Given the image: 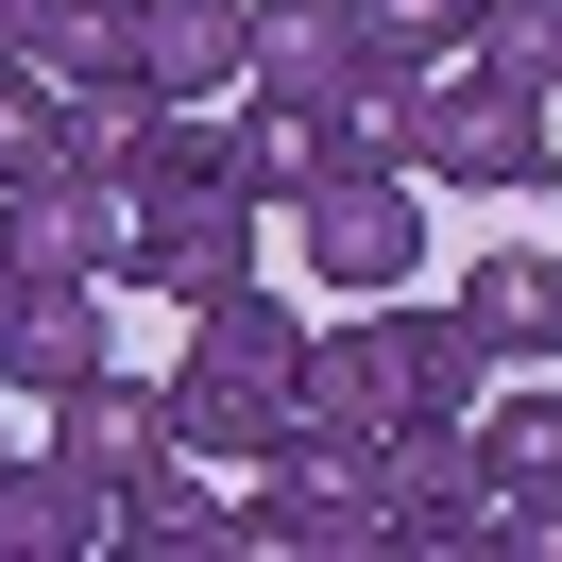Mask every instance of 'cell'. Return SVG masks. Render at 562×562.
Masks as SVG:
<instances>
[{
    "label": "cell",
    "instance_id": "cell-1",
    "mask_svg": "<svg viewBox=\"0 0 562 562\" xmlns=\"http://www.w3.org/2000/svg\"><path fill=\"white\" fill-rule=\"evenodd\" d=\"M494 358L460 307H409V290H358V324H324L307 341V409L290 426H358V443H392V426H477Z\"/></svg>",
    "mask_w": 562,
    "mask_h": 562
},
{
    "label": "cell",
    "instance_id": "cell-2",
    "mask_svg": "<svg viewBox=\"0 0 562 562\" xmlns=\"http://www.w3.org/2000/svg\"><path fill=\"white\" fill-rule=\"evenodd\" d=\"M154 392H171V443L188 460H239L256 477V443L307 409V324H290L273 290H222V307H188V358Z\"/></svg>",
    "mask_w": 562,
    "mask_h": 562
},
{
    "label": "cell",
    "instance_id": "cell-3",
    "mask_svg": "<svg viewBox=\"0 0 562 562\" xmlns=\"http://www.w3.org/2000/svg\"><path fill=\"white\" fill-rule=\"evenodd\" d=\"M409 171H426V188H477V205H512V188L562 171V103H546L528 69H494V52L409 69Z\"/></svg>",
    "mask_w": 562,
    "mask_h": 562
},
{
    "label": "cell",
    "instance_id": "cell-4",
    "mask_svg": "<svg viewBox=\"0 0 562 562\" xmlns=\"http://www.w3.org/2000/svg\"><path fill=\"white\" fill-rule=\"evenodd\" d=\"M239 562H375V443L358 426H273L239 494Z\"/></svg>",
    "mask_w": 562,
    "mask_h": 562
},
{
    "label": "cell",
    "instance_id": "cell-5",
    "mask_svg": "<svg viewBox=\"0 0 562 562\" xmlns=\"http://www.w3.org/2000/svg\"><path fill=\"white\" fill-rule=\"evenodd\" d=\"M256 256H273V205L256 188H137V222H120V290H154V307H222V290H256Z\"/></svg>",
    "mask_w": 562,
    "mask_h": 562
},
{
    "label": "cell",
    "instance_id": "cell-6",
    "mask_svg": "<svg viewBox=\"0 0 562 562\" xmlns=\"http://www.w3.org/2000/svg\"><path fill=\"white\" fill-rule=\"evenodd\" d=\"M409 188H426V171H324V188H290L273 222L307 239V273L358 307V290H409V273H426V222H409Z\"/></svg>",
    "mask_w": 562,
    "mask_h": 562
},
{
    "label": "cell",
    "instance_id": "cell-7",
    "mask_svg": "<svg viewBox=\"0 0 562 562\" xmlns=\"http://www.w3.org/2000/svg\"><path fill=\"white\" fill-rule=\"evenodd\" d=\"M477 477H494L477 546H494V562H562V375L477 392Z\"/></svg>",
    "mask_w": 562,
    "mask_h": 562
},
{
    "label": "cell",
    "instance_id": "cell-8",
    "mask_svg": "<svg viewBox=\"0 0 562 562\" xmlns=\"http://www.w3.org/2000/svg\"><path fill=\"white\" fill-rule=\"evenodd\" d=\"M494 477H477V426H392L375 443V562H443L477 546Z\"/></svg>",
    "mask_w": 562,
    "mask_h": 562
},
{
    "label": "cell",
    "instance_id": "cell-9",
    "mask_svg": "<svg viewBox=\"0 0 562 562\" xmlns=\"http://www.w3.org/2000/svg\"><path fill=\"white\" fill-rule=\"evenodd\" d=\"M120 222H137V188H103V171H18V188H0V273H18V290L120 273Z\"/></svg>",
    "mask_w": 562,
    "mask_h": 562
},
{
    "label": "cell",
    "instance_id": "cell-10",
    "mask_svg": "<svg viewBox=\"0 0 562 562\" xmlns=\"http://www.w3.org/2000/svg\"><path fill=\"white\" fill-rule=\"evenodd\" d=\"M120 358V273H52V290H18L0 307V392H69V375H103Z\"/></svg>",
    "mask_w": 562,
    "mask_h": 562
},
{
    "label": "cell",
    "instance_id": "cell-11",
    "mask_svg": "<svg viewBox=\"0 0 562 562\" xmlns=\"http://www.w3.org/2000/svg\"><path fill=\"white\" fill-rule=\"evenodd\" d=\"M120 52H137L154 103H222V86L256 69V0H137V18H120Z\"/></svg>",
    "mask_w": 562,
    "mask_h": 562
},
{
    "label": "cell",
    "instance_id": "cell-12",
    "mask_svg": "<svg viewBox=\"0 0 562 562\" xmlns=\"http://www.w3.org/2000/svg\"><path fill=\"white\" fill-rule=\"evenodd\" d=\"M443 307L477 324V358H494V375H546V358H562V256H546V239H494L477 273L443 290Z\"/></svg>",
    "mask_w": 562,
    "mask_h": 562
},
{
    "label": "cell",
    "instance_id": "cell-13",
    "mask_svg": "<svg viewBox=\"0 0 562 562\" xmlns=\"http://www.w3.org/2000/svg\"><path fill=\"white\" fill-rule=\"evenodd\" d=\"M273 103H358L375 86V35H358V0H256V69Z\"/></svg>",
    "mask_w": 562,
    "mask_h": 562
},
{
    "label": "cell",
    "instance_id": "cell-14",
    "mask_svg": "<svg viewBox=\"0 0 562 562\" xmlns=\"http://www.w3.org/2000/svg\"><path fill=\"white\" fill-rule=\"evenodd\" d=\"M103 528H120V494L86 460H52V443L0 460V562H103Z\"/></svg>",
    "mask_w": 562,
    "mask_h": 562
},
{
    "label": "cell",
    "instance_id": "cell-15",
    "mask_svg": "<svg viewBox=\"0 0 562 562\" xmlns=\"http://www.w3.org/2000/svg\"><path fill=\"white\" fill-rule=\"evenodd\" d=\"M120 562H222L239 546V494H205V460L188 443H154L137 477H120V528H103Z\"/></svg>",
    "mask_w": 562,
    "mask_h": 562
},
{
    "label": "cell",
    "instance_id": "cell-16",
    "mask_svg": "<svg viewBox=\"0 0 562 562\" xmlns=\"http://www.w3.org/2000/svg\"><path fill=\"white\" fill-rule=\"evenodd\" d=\"M222 171H239L256 205L324 188V171H341V103H273V86H239V120H222Z\"/></svg>",
    "mask_w": 562,
    "mask_h": 562
},
{
    "label": "cell",
    "instance_id": "cell-17",
    "mask_svg": "<svg viewBox=\"0 0 562 562\" xmlns=\"http://www.w3.org/2000/svg\"><path fill=\"white\" fill-rule=\"evenodd\" d=\"M154 443H171V392H137V375H120V358H103V375H69V392H52V460H86V477H137V460Z\"/></svg>",
    "mask_w": 562,
    "mask_h": 562
},
{
    "label": "cell",
    "instance_id": "cell-18",
    "mask_svg": "<svg viewBox=\"0 0 562 562\" xmlns=\"http://www.w3.org/2000/svg\"><path fill=\"white\" fill-rule=\"evenodd\" d=\"M358 35H375V69H460L477 52V0H358Z\"/></svg>",
    "mask_w": 562,
    "mask_h": 562
},
{
    "label": "cell",
    "instance_id": "cell-19",
    "mask_svg": "<svg viewBox=\"0 0 562 562\" xmlns=\"http://www.w3.org/2000/svg\"><path fill=\"white\" fill-rule=\"evenodd\" d=\"M137 0H18V69H103Z\"/></svg>",
    "mask_w": 562,
    "mask_h": 562
},
{
    "label": "cell",
    "instance_id": "cell-20",
    "mask_svg": "<svg viewBox=\"0 0 562 562\" xmlns=\"http://www.w3.org/2000/svg\"><path fill=\"white\" fill-rule=\"evenodd\" d=\"M477 52H494V69H528V86L562 103V0H477Z\"/></svg>",
    "mask_w": 562,
    "mask_h": 562
},
{
    "label": "cell",
    "instance_id": "cell-21",
    "mask_svg": "<svg viewBox=\"0 0 562 562\" xmlns=\"http://www.w3.org/2000/svg\"><path fill=\"white\" fill-rule=\"evenodd\" d=\"M52 171V69H0V188Z\"/></svg>",
    "mask_w": 562,
    "mask_h": 562
},
{
    "label": "cell",
    "instance_id": "cell-22",
    "mask_svg": "<svg viewBox=\"0 0 562 562\" xmlns=\"http://www.w3.org/2000/svg\"><path fill=\"white\" fill-rule=\"evenodd\" d=\"M0 307H18V273H0Z\"/></svg>",
    "mask_w": 562,
    "mask_h": 562
},
{
    "label": "cell",
    "instance_id": "cell-23",
    "mask_svg": "<svg viewBox=\"0 0 562 562\" xmlns=\"http://www.w3.org/2000/svg\"><path fill=\"white\" fill-rule=\"evenodd\" d=\"M0 460H18V443H0Z\"/></svg>",
    "mask_w": 562,
    "mask_h": 562
}]
</instances>
